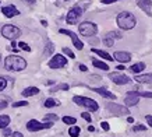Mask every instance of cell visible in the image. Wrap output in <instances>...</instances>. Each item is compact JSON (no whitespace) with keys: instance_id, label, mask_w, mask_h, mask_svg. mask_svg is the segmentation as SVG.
<instances>
[{"instance_id":"obj_1","label":"cell","mask_w":152,"mask_h":137,"mask_svg":"<svg viewBox=\"0 0 152 137\" xmlns=\"http://www.w3.org/2000/svg\"><path fill=\"white\" fill-rule=\"evenodd\" d=\"M116 23H117L119 28L127 31V29H133V28L137 25V18H135V15H134L133 13H130V11H121V13L117 15Z\"/></svg>"},{"instance_id":"obj_2","label":"cell","mask_w":152,"mask_h":137,"mask_svg":"<svg viewBox=\"0 0 152 137\" xmlns=\"http://www.w3.org/2000/svg\"><path fill=\"white\" fill-rule=\"evenodd\" d=\"M4 67L11 71H21L27 67V60L18 55H10L4 60Z\"/></svg>"},{"instance_id":"obj_3","label":"cell","mask_w":152,"mask_h":137,"mask_svg":"<svg viewBox=\"0 0 152 137\" xmlns=\"http://www.w3.org/2000/svg\"><path fill=\"white\" fill-rule=\"evenodd\" d=\"M73 102H75V104H77V105H80V106L87 108V109L91 110V112H96V110L99 109V105H98L96 101L91 99V98H88V96L75 95V96H73Z\"/></svg>"},{"instance_id":"obj_4","label":"cell","mask_w":152,"mask_h":137,"mask_svg":"<svg viewBox=\"0 0 152 137\" xmlns=\"http://www.w3.org/2000/svg\"><path fill=\"white\" fill-rule=\"evenodd\" d=\"M78 31L83 37H87V38L95 37L98 32V27L96 24L92 23V21H84V23H81L78 25Z\"/></svg>"},{"instance_id":"obj_5","label":"cell","mask_w":152,"mask_h":137,"mask_svg":"<svg viewBox=\"0 0 152 137\" xmlns=\"http://www.w3.org/2000/svg\"><path fill=\"white\" fill-rule=\"evenodd\" d=\"M83 11H84V9L78 4L71 7V9L69 10L67 15H66V23L67 24H77L80 21V18H81V15H83Z\"/></svg>"},{"instance_id":"obj_6","label":"cell","mask_w":152,"mask_h":137,"mask_svg":"<svg viewBox=\"0 0 152 137\" xmlns=\"http://www.w3.org/2000/svg\"><path fill=\"white\" fill-rule=\"evenodd\" d=\"M1 35L4 38H7V39L14 41V39H17V38L21 35V29H20L18 27H15V25L7 24V25H3V27H1Z\"/></svg>"},{"instance_id":"obj_7","label":"cell","mask_w":152,"mask_h":137,"mask_svg":"<svg viewBox=\"0 0 152 137\" xmlns=\"http://www.w3.org/2000/svg\"><path fill=\"white\" fill-rule=\"evenodd\" d=\"M53 126L52 122H45V123H41L35 119H31L27 123V129L29 132H39V130H43V129H50Z\"/></svg>"},{"instance_id":"obj_8","label":"cell","mask_w":152,"mask_h":137,"mask_svg":"<svg viewBox=\"0 0 152 137\" xmlns=\"http://www.w3.org/2000/svg\"><path fill=\"white\" fill-rule=\"evenodd\" d=\"M106 109L109 110L110 113L113 115H117V116H121V115H129L130 110L127 106H123V105H117L115 102H109L107 105H106Z\"/></svg>"},{"instance_id":"obj_9","label":"cell","mask_w":152,"mask_h":137,"mask_svg":"<svg viewBox=\"0 0 152 137\" xmlns=\"http://www.w3.org/2000/svg\"><path fill=\"white\" fill-rule=\"evenodd\" d=\"M66 64H67V59H66L63 55H60V53H57V55H55L53 57H52L50 60H49V63H48V66L50 68H61L64 67Z\"/></svg>"},{"instance_id":"obj_10","label":"cell","mask_w":152,"mask_h":137,"mask_svg":"<svg viewBox=\"0 0 152 137\" xmlns=\"http://www.w3.org/2000/svg\"><path fill=\"white\" fill-rule=\"evenodd\" d=\"M109 78H110L115 84H117V85H124V84H129V82L131 81L129 76L121 74V73H110L109 74Z\"/></svg>"},{"instance_id":"obj_11","label":"cell","mask_w":152,"mask_h":137,"mask_svg":"<svg viewBox=\"0 0 152 137\" xmlns=\"http://www.w3.org/2000/svg\"><path fill=\"white\" fill-rule=\"evenodd\" d=\"M60 34H64V35H69L70 38H71V41H73V43H74V46H75V49H78V50H83V48H84V43L81 41H80V38L74 34L73 31H69V29H60Z\"/></svg>"},{"instance_id":"obj_12","label":"cell","mask_w":152,"mask_h":137,"mask_svg":"<svg viewBox=\"0 0 152 137\" xmlns=\"http://www.w3.org/2000/svg\"><path fill=\"white\" fill-rule=\"evenodd\" d=\"M120 38H121V34H120V32L110 31V32H107V34L105 35V38H103V43H105V46L112 48L113 43H115V39H120Z\"/></svg>"},{"instance_id":"obj_13","label":"cell","mask_w":152,"mask_h":137,"mask_svg":"<svg viewBox=\"0 0 152 137\" xmlns=\"http://www.w3.org/2000/svg\"><path fill=\"white\" fill-rule=\"evenodd\" d=\"M140 102V96L135 94V91H130L127 92V95L124 98V105L129 108V106H135Z\"/></svg>"},{"instance_id":"obj_14","label":"cell","mask_w":152,"mask_h":137,"mask_svg":"<svg viewBox=\"0 0 152 137\" xmlns=\"http://www.w3.org/2000/svg\"><path fill=\"white\" fill-rule=\"evenodd\" d=\"M113 57H115L117 62L120 63H129L130 60H131V55H130L129 52H121V50H117L113 53Z\"/></svg>"},{"instance_id":"obj_15","label":"cell","mask_w":152,"mask_h":137,"mask_svg":"<svg viewBox=\"0 0 152 137\" xmlns=\"http://www.w3.org/2000/svg\"><path fill=\"white\" fill-rule=\"evenodd\" d=\"M92 91H95L96 94H99L101 96H103V98H107V99H116V95L113 94V92H110L109 90H106V88L103 87H99V88H92Z\"/></svg>"},{"instance_id":"obj_16","label":"cell","mask_w":152,"mask_h":137,"mask_svg":"<svg viewBox=\"0 0 152 137\" xmlns=\"http://www.w3.org/2000/svg\"><path fill=\"white\" fill-rule=\"evenodd\" d=\"M1 13L4 14L7 18H13V17H15V15H18L20 11L14 6H6V7H3L1 9Z\"/></svg>"},{"instance_id":"obj_17","label":"cell","mask_w":152,"mask_h":137,"mask_svg":"<svg viewBox=\"0 0 152 137\" xmlns=\"http://www.w3.org/2000/svg\"><path fill=\"white\" fill-rule=\"evenodd\" d=\"M137 4H138L140 9H142L148 15H151L152 14L151 13V4H152L151 0H137Z\"/></svg>"},{"instance_id":"obj_18","label":"cell","mask_w":152,"mask_h":137,"mask_svg":"<svg viewBox=\"0 0 152 137\" xmlns=\"http://www.w3.org/2000/svg\"><path fill=\"white\" fill-rule=\"evenodd\" d=\"M134 80L141 84H152V74H135Z\"/></svg>"},{"instance_id":"obj_19","label":"cell","mask_w":152,"mask_h":137,"mask_svg":"<svg viewBox=\"0 0 152 137\" xmlns=\"http://www.w3.org/2000/svg\"><path fill=\"white\" fill-rule=\"evenodd\" d=\"M91 52L92 53H95V55H98L99 57H102V59H105V60H107V62H112V60L115 59L113 56H110L107 52H105V50H101V49H95V48H92L91 49Z\"/></svg>"},{"instance_id":"obj_20","label":"cell","mask_w":152,"mask_h":137,"mask_svg":"<svg viewBox=\"0 0 152 137\" xmlns=\"http://www.w3.org/2000/svg\"><path fill=\"white\" fill-rule=\"evenodd\" d=\"M53 50H55V45H53V42L46 39V45H45V50H43V56L48 57V56H50L53 53Z\"/></svg>"},{"instance_id":"obj_21","label":"cell","mask_w":152,"mask_h":137,"mask_svg":"<svg viewBox=\"0 0 152 137\" xmlns=\"http://www.w3.org/2000/svg\"><path fill=\"white\" fill-rule=\"evenodd\" d=\"M92 64H94V67L101 68V70H103V71H107V70H109V66H107L105 62H102V60L92 59Z\"/></svg>"},{"instance_id":"obj_22","label":"cell","mask_w":152,"mask_h":137,"mask_svg":"<svg viewBox=\"0 0 152 137\" xmlns=\"http://www.w3.org/2000/svg\"><path fill=\"white\" fill-rule=\"evenodd\" d=\"M38 92H39V88H37V87H28V88H25L21 94H23V96H34V95H37Z\"/></svg>"},{"instance_id":"obj_23","label":"cell","mask_w":152,"mask_h":137,"mask_svg":"<svg viewBox=\"0 0 152 137\" xmlns=\"http://www.w3.org/2000/svg\"><path fill=\"white\" fill-rule=\"evenodd\" d=\"M144 68H145V63H142V62H138V63L133 64V66L130 67V70H131L134 74H140L144 70Z\"/></svg>"},{"instance_id":"obj_24","label":"cell","mask_w":152,"mask_h":137,"mask_svg":"<svg viewBox=\"0 0 152 137\" xmlns=\"http://www.w3.org/2000/svg\"><path fill=\"white\" fill-rule=\"evenodd\" d=\"M10 116L9 115H0V129H6L10 124Z\"/></svg>"},{"instance_id":"obj_25","label":"cell","mask_w":152,"mask_h":137,"mask_svg":"<svg viewBox=\"0 0 152 137\" xmlns=\"http://www.w3.org/2000/svg\"><path fill=\"white\" fill-rule=\"evenodd\" d=\"M43 105L46 106V108H53V106H59L60 102L57 99H53V98H48L46 101H45V104Z\"/></svg>"},{"instance_id":"obj_26","label":"cell","mask_w":152,"mask_h":137,"mask_svg":"<svg viewBox=\"0 0 152 137\" xmlns=\"http://www.w3.org/2000/svg\"><path fill=\"white\" fill-rule=\"evenodd\" d=\"M80 133H81V129H80L78 126H75V124H74V126H71V127L69 129V134L71 137H78Z\"/></svg>"},{"instance_id":"obj_27","label":"cell","mask_w":152,"mask_h":137,"mask_svg":"<svg viewBox=\"0 0 152 137\" xmlns=\"http://www.w3.org/2000/svg\"><path fill=\"white\" fill-rule=\"evenodd\" d=\"M63 123H66V124H71V126H74V124L77 123V119L75 118H73V116H63Z\"/></svg>"},{"instance_id":"obj_28","label":"cell","mask_w":152,"mask_h":137,"mask_svg":"<svg viewBox=\"0 0 152 137\" xmlns=\"http://www.w3.org/2000/svg\"><path fill=\"white\" fill-rule=\"evenodd\" d=\"M69 84H59V85H56V87H53L50 90L52 92H56V91H60V90H64V91H67L69 90Z\"/></svg>"},{"instance_id":"obj_29","label":"cell","mask_w":152,"mask_h":137,"mask_svg":"<svg viewBox=\"0 0 152 137\" xmlns=\"http://www.w3.org/2000/svg\"><path fill=\"white\" fill-rule=\"evenodd\" d=\"M45 120H46V122H50V120H59V116L55 115V113H48V115H45Z\"/></svg>"},{"instance_id":"obj_30","label":"cell","mask_w":152,"mask_h":137,"mask_svg":"<svg viewBox=\"0 0 152 137\" xmlns=\"http://www.w3.org/2000/svg\"><path fill=\"white\" fill-rule=\"evenodd\" d=\"M63 53L64 55H67L69 57H71V59H75V55H74V52L71 49H69V48H63Z\"/></svg>"},{"instance_id":"obj_31","label":"cell","mask_w":152,"mask_h":137,"mask_svg":"<svg viewBox=\"0 0 152 137\" xmlns=\"http://www.w3.org/2000/svg\"><path fill=\"white\" fill-rule=\"evenodd\" d=\"M134 132H145L147 130V126H144V124H135L133 127Z\"/></svg>"},{"instance_id":"obj_32","label":"cell","mask_w":152,"mask_h":137,"mask_svg":"<svg viewBox=\"0 0 152 137\" xmlns=\"http://www.w3.org/2000/svg\"><path fill=\"white\" fill-rule=\"evenodd\" d=\"M28 102L27 101H17V102H13V106L14 108H20V106H27Z\"/></svg>"},{"instance_id":"obj_33","label":"cell","mask_w":152,"mask_h":137,"mask_svg":"<svg viewBox=\"0 0 152 137\" xmlns=\"http://www.w3.org/2000/svg\"><path fill=\"white\" fill-rule=\"evenodd\" d=\"M135 94L138 96H144V98H152V92H142V91H135Z\"/></svg>"},{"instance_id":"obj_34","label":"cell","mask_w":152,"mask_h":137,"mask_svg":"<svg viewBox=\"0 0 152 137\" xmlns=\"http://www.w3.org/2000/svg\"><path fill=\"white\" fill-rule=\"evenodd\" d=\"M7 87V80L4 77H0V91H3Z\"/></svg>"},{"instance_id":"obj_35","label":"cell","mask_w":152,"mask_h":137,"mask_svg":"<svg viewBox=\"0 0 152 137\" xmlns=\"http://www.w3.org/2000/svg\"><path fill=\"white\" fill-rule=\"evenodd\" d=\"M18 46L21 48L23 50H27V52H31V48L28 46V43H25V42H20L18 43Z\"/></svg>"},{"instance_id":"obj_36","label":"cell","mask_w":152,"mask_h":137,"mask_svg":"<svg viewBox=\"0 0 152 137\" xmlns=\"http://www.w3.org/2000/svg\"><path fill=\"white\" fill-rule=\"evenodd\" d=\"M81 116H83V119H85L88 123H91L92 122V118H91V115L88 113V112H84V113H81Z\"/></svg>"},{"instance_id":"obj_37","label":"cell","mask_w":152,"mask_h":137,"mask_svg":"<svg viewBox=\"0 0 152 137\" xmlns=\"http://www.w3.org/2000/svg\"><path fill=\"white\" fill-rule=\"evenodd\" d=\"M101 127L103 129L105 132H109V129H110V127H109V123H107V122H102V123H101Z\"/></svg>"},{"instance_id":"obj_38","label":"cell","mask_w":152,"mask_h":137,"mask_svg":"<svg viewBox=\"0 0 152 137\" xmlns=\"http://www.w3.org/2000/svg\"><path fill=\"white\" fill-rule=\"evenodd\" d=\"M11 134H13V132H11L10 129L6 127V129H4V132H3V136H4V137H10Z\"/></svg>"},{"instance_id":"obj_39","label":"cell","mask_w":152,"mask_h":137,"mask_svg":"<svg viewBox=\"0 0 152 137\" xmlns=\"http://www.w3.org/2000/svg\"><path fill=\"white\" fill-rule=\"evenodd\" d=\"M145 119H147V122H148V124L152 127V115H147L145 116Z\"/></svg>"},{"instance_id":"obj_40","label":"cell","mask_w":152,"mask_h":137,"mask_svg":"<svg viewBox=\"0 0 152 137\" xmlns=\"http://www.w3.org/2000/svg\"><path fill=\"white\" fill-rule=\"evenodd\" d=\"M6 106H7V102L4 99H0V109H4Z\"/></svg>"},{"instance_id":"obj_41","label":"cell","mask_w":152,"mask_h":137,"mask_svg":"<svg viewBox=\"0 0 152 137\" xmlns=\"http://www.w3.org/2000/svg\"><path fill=\"white\" fill-rule=\"evenodd\" d=\"M98 42H99V41H98V39H96L95 37H94V38H92V37L89 38V43H92V45H96Z\"/></svg>"},{"instance_id":"obj_42","label":"cell","mask_w":152,"mask_h":137,"mask_svg":"<svg viewBox=\"0 0 152 137\" xmlns=\"http://www.w3.org/2000/svg\"><path fill=\"white\" fill-rule=\"evenodd\" d=\"M115 1H117V0H102L103 4H112V3H115Z\"/></svg>"},{"instance_id":"obj_43","label":"cell","mask_w":152,"mask_h":137,"mask_svg":"<svg viewBox=\"0 0 152 137\" xmlns=\"http://www.w3.org/2000/svg\"><path fill=\"white\" fill-rule=\"evenodd\" d=\"M78 68L81 70V71H87L88 68H87V66L85 64H78Z\"/></svg>"},{"instance_id":"obj_44","label":"cell","mask_w":152,"mask_h":137,"mask_svg":"<svg viewBox=\"0 0 152 137\" xmlns=\"http://www.w3.org/2000/svg\"><path fill=\"white\" fill-rule=\"evenodd\" d=\"M11 137H23V134L20 132H13V134H11Z\"/></svg>"},{"instance_id":"obj_45","label":"cell","mask_w":152,"mask_h":137,"mask_svg":"<svg viewBox=\"0 0 152 137\" xmlns=\"http://www.w3.org/2000/svg\"><path fill=\"white\" fill-rule=\"evenodd\" d=\"M91 80H94V81H99L101 77H99V76H91Z\"/></svg>"},{"instance_id":"obj_46","label":"cell","mask_w":152,"mask_h":137,"mask_svg":"<svg viewBox=\"0 0 152 137\" xmlns=\"http://www.w3.org/2000/svg\"><path fill=\"white\" fill-rule=\"evenodd\" d=\"M116 68H117V70H119V71H123V70H124V66H123V64H119V66H117V67H116Z\"/></svg>"},{"instance_id":"obj_47","label":"cell","mask_w":152,"mask_h":137,"mask_svg":"<svg viewBox=\"0 0 152 137\" xmlns=\"http://www.w3.org/2000/svg\"><path fill=\"white\" fill-rule=\"evenodd\" d=\"M127 122H129V123H134V118L129 116V118H127Z\"/></svg>"},{"instance_id":"obj_48","label":"cell","mask_w":152,"mask_h":137,"mask_svg":"<svg viewBox=\"0 0 152 137\" xmlns=\"http://www.w3.org/2000/svg\"><path fill=\"white\" fill-rule=\"evenodd\" d=\"M24 1H27L28 4H34L35 3V0H24Z\"/></svg>"},{"instance_id":"obj_49","label":"cell","mask_w":152,"mask_h":137,"mask_svg":"<svg viewBox=\"0 0 152 137\" xmlns=\"http://www.w3.org/2000/svg\"><path fill=\"white\" fill-rule=\"evenodd\" d=\"M94 130H95L94 126H88V132H94Z\"/></svg>"},{"instance_id":"obj_50","label":"cell","mask_w":152,"mask_h":137,"mask_svg":"<svg viewBox=\"0 0 152 137\" xmlns=\"http://www.w3.org/2000/svg\"><path fill=\"white\" fill-rule=\"evenodd\" d=\"M41 24H42V25H43V27H48V23H46V21H45V20H42V21H41Z\"/></svg>"},{"instance_id":"obj_51","label":"cell","mask_w":152,"mask_h":137,"mask_svg":"<svg viewBox=\"0 0 152 137\" xmlns=\"http://www.w3.org/2000/svg\"><path fill=\"white\" fill-rule=\"evenodd\" d=\"M0 63H1V55H0Z\"/></svg>"},{"instance_id":"obj_52","label":"cell","mask_w":152,"mask_h":137,"mask_svg":"<svg viewBox=\"0 0 152 137\" xmlns=\"http://www.w3.org/2000/svg\"><path fill=\"white\" fill-rule=\"evenodd\" d=\"M66 1H67V0H66Z\"/></svg>"}]
</instances>
